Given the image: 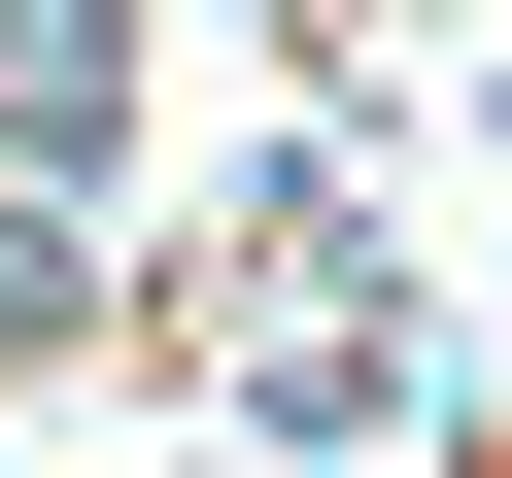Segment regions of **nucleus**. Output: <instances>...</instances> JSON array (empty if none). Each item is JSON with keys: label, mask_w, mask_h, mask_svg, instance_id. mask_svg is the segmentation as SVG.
<instances>
[{"label": "nucleus", "mask_w": 512, "mask_h": 478, "mask_svg": "<svg viewBox=\"0 0 512 478\" xmlns=\"http://www.w3.org/2000/svg\"><path fill=\"white\" fill-rule=\"evenodd\" d=\"M0 137H103V0H0Z\"/></svg>", "instance_id": "f257e3e1"}]
</instances>
